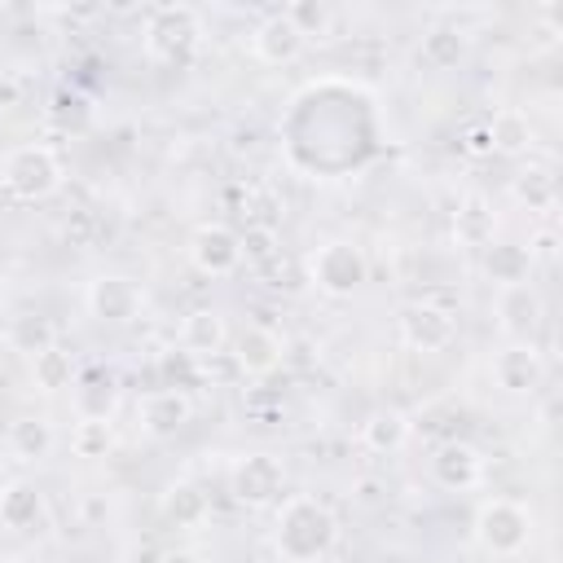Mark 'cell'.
I'll return each instance as SVG.
<instances>
[{"mask_svg": "<svg viewBox=\"0 0 563 563\" xmlns=\"http://www.w3.org/2000/svg\"><path fill=\"white\" fill-rule=\"evenodd\" d=\"M405 440H409V418L400 409H374L361 422V444L369 453H396L405 449Z\"/></svg>", "mask_w": 563, "mask_h": 563, "instance_id": "cell-22", "label": "cell"}, {"mask_svg": "<svg viewBox=\"0 0 563 563\" xmlns=\"http://www.w3.org/2000/svg\"><path fill=\"white\" fill-rule=\"evenodd\" d=\"M493 312H497V330L506 334V343H532V334L541 330L545 303L532 282H515V286H497Z\"/></svg>", "mask_w": 563, "mask_h": 563, "instance_id": "cell-10", "label": "cell"}, {"mask_svg": "<svg viewBox=\"0 0 563 563\" xmlns=\"http://www.w3.org/2000/svg\"><path fill=\"white\" fill-rule=\"evenodd\" d=\"M194 418V400L180 391V387H158L141 400V427L154 435V440H167L176 435L185 422Z\"/></svg>", "mask_w": 563, "mask_h": 563, "instance_id": "cell-15", "label": "cell"}, {"mask_svg": "<svg viewBox=\"0 0 563 563\" xmlns=\"http://www.w3.org/2000/svg\"><path fill=\"white\" fill-rule=\"evenodd\" d=\"M308 277H312V286H317L321 295L347 299V295H356V290L365 286L369 264H365V255H361L356 242L330 238V242H321V246L308 255Z\"/></svg>", "mask_w": 563, "mask_h": 563, "instance_id": "cell-5", "label": "cell"}, {"mask_svg": "<svg viewBox=\"0 0 563 563\" xmlns=\"http://www.w3.org/2000/svg\"><path fill=\"white\" fill-rule=\"evenodd\" d=\"M4 339H9L13 352L40 356V352H48V347L57 343V325H53L44 312H18V317L9 321V330H4Z\"/></svg>", "mask_w": 563, "mask_h": 563, "instance_id": "cell-25", "label": "cell"}, {"mask_svg": "<svg viewBox=\"0 0 563 563\" xmlns=\"http://www.w3.org/2000/svg\"><path fill=\"white\" fill-rule=\"evenodd\" d=\"M475 541L488 554H497V559L519 554L532 541V510L523 501H515V497L479 501V510H475Z\"/></svg>", "mask_w": 563, "mask_h": 563, "instance_id": "cell-4", "label": "cell"}, {"mask_svg": "<svg viewBox=\"0 0 563 563\" xmlns=\"http://www.w3.org/2000/svg\"><path fill=\"white\" fill-rule=\"evenodd\" d=\"M207 515H211V497H207L202 484L176 479V484L163 493V519H167V523H176V528H198Z\"/></svg>", "mask_w": 563, "mask_h": 563, "instance_id": "cell-20", "label": "cell"}, {"mask_svg": "<svg viewBox=\"0 0 563 563\" xmlns=\"http://www.w3.org/2000/svg\"><path fill=\"white\" fill-rule=\"evenodd\" d=\"M493 233H497V211H493V202H488L484 194H466V198L457 202V216H453V238H457V246L484 251V246L493 242Z\"/></svg>", "mask_w": 563, "mask_h": 563, "instance_id": "cell-18", "label": "cell"}, {"mask_svg": "<svg viewBox=\"0 0 563 563\" xmlns=\"http://www.w3.org/2000/svg\"><path fill=\"white\" fill-rule=\"evenodd\" d=\"M466 53H471V35H466L462 26H449V22L431 26V31L422 35V48H418V57H422L431 70H453V66L466 62Z\"/></svg>", "mask_w": 563, "mask_h": 563, "instance_id": "cell-19", "label": "cell"}, {"mask_svg": "<svg viewBox=\"0 0 563 563\" xmlns=\"http://www.w3.org/2000/svg\"><path fill=\"white\" fill-rule=\"evenodd\" d=\"M431 475H435V484L449 488V493H471V488L484 484V453H479L475 444H466V440H449V444L435 449Z\"/></svg>", "mask_w": 563, "mask_h": 563, "instance_id": "cell-12", "label": "cell"}, {"mask_svg": "<svg viewBox=\"0 0 563 563\" xmlns=\"http://www.w3.org/2000/svg\"><path fill=\"white\" fill-rule=\"evenodd\" d=\"M110 422H88V418H79L75 422V431H70V449H75V457H106L110 453Z\"/></svg>", "mask_w": 563, "mask_h": 563, "instance_id": "cell-31", "label": "cell"}, {"mask_svg": "<svg viewBox=\"0 0 563 563\" xmlns=\"http://www.w3.org/2000/svg\"><path fill=\"white\" fill-rule=\"evenodd\" d=\"M493 383L506 396H537L545 383V361L537 352V343H506L493 356Z\"/></svg>", "mask_w": 563, "mask_h": 563, "instance_id": "cell-11", "label": "cell"}, {"mask_svg": "<svg viewBox=\"0 0 563 563\" xmlns=\"http://www.w3.org/2000/svg\"><path fill=\"white\" fill-rule=\"evenodd\" d=\"M145 53L163 66H185L198 48V35H202V22L189 4H158L145 13Z\"/></svg>", "mask_w": 563, "mask_h": 563, "instance_id": "cell-3", "label": "cell"}, {"mask_svg": "<svg viewBox=\"0 0 563 563\" xmlns=\"http://www.w3.org/2000/svg\"><path fill=\"white\" fill-rule=\"evenodd\" d=\"M554 251H559L554 229H537V238L528 242V255H532V260H537V255H541V260H554Z\"/></svg>", "mask_w": 563, "mask_h": 563, "instance_id": "cell-34", "label": "cell"}, {"mask_svg": "<svg viewBox=\"0 0 563 563\" xmlns=\"http://www.w3.org/2000/svg\"><path fill=\"white\" fill-rule=\"evenodd\" d=\"M282 356H286V343H282V334L268 330V325H246V330L233 339V361H238V369H242L246 378H268V374L282 365Z\"/></svg>", "mask_w": 563, "mask_h": 563, "instance_id": "cell-13", "label": "cell"}, {"mask_svg": "<svg viewBox=\"0 0 563 563\" xmlns=\"http://www.w3.org/2000/svg\"><path fill=\"white\" fill-rule=\"evenodd\" d=\"M31 383H35V391H44V396H57V391L75 387V361H70V352L53 343L48 352L31 356Z\"/></svg>", "mask_w": 563, "mask_h": 563, "instance_id": "cell-26", "label": "cell"}, {"mask_svg": "<svg viewBox=\"0 0 563 563\" xmlns=\"http://www.w3.org/2000/svg\"><path fill=\"white\" fill-rule=\"evenodd\" d=\"M0 185L18 202H44L62 189V158L53 154V145H40V141L13 145L0 158Z\"/></svg>", "mask_w": 563, "mask_h": 563, "instance_id": "cell-2", "label": "cell"}, {"mask_svg": "<svg viewBox=\"0 0 563 563\" xmlns=\"http://www.w3.org/2000/svg\"><path fill=\"white\" fill-rule=\"evenodd\" d=\"M84 303L101 325H132L145 308V290L123 273H97L84 290Z\"/></svg>", "mask_w": 563, "mask_h": 563, "instance_id": "cell-7", "label": "cell"}, {"mask_svg": "<svg viewBox=\"0 0 563 563\" xmlns=\"http://www.w3.org/2000/svg\"><path fill=\"white\" fill-rule=\"evenodd\" d=\"M44 519H48V501H44L40 484L13 479L0 488V523L9 532H35V528H44Z\"/></svg>", "mask_w": 563, "mask_h": 563, "instance_id": "cell-14", "label": "cell"}, {"mask_svg": "<svg viewBox=\"0 0 563 563\" xmlns=\"http://www.w3.org/2000/svg\"><path fill=\"white\" fill-rule=\"evenodd\" d=\"M484 273H488L497 286L528 282L532 255H528V246H519V242H488V246H484Z\"/></svg>", "mask_w": 563, "mask_h": 563, "instance_id": "cell-24", "label": "cell"}, {"mask_svg": "<svg viewBox=\"0 0 563 563\" xmlns=\"http://www.w3.org/2000/svg\"><path fill=\"white\" fill-rule=\"evenodd\" d=\"M510 194L515 202H523L528 211H550L559 202V185H554V172L550 167H523L515 180H510Z\"/></svg>", "mask_w": 563, "mask_h": 563, "instance_id": "cell-27", "label": "cell"}, {"mask_svg": "<svg viewBox=\"0 0 563 563\" xmlns=\"http://www.w3.org/2000/svg\"><path fill=\"white\" fill-rule=\"evenodd\" d=\"M488 141H493V154H523L532 145V123L523 110L506 106V110H493L488 119Z\"/></svg>", "mask_w": 563, "mask_h": 563, "instance_id": "cell-23", "label": "cell"}, {"mask_svg": "<svg viewBox=\"0 0 563 563\" xmlns=\"http://www.w3.org/2000/svg\"><path fill=\"white\" fill-rule=\"evenodd\" d=\"M119 409V383L110 374H88L75 387V413L88 422H110Z\"/></svg>", "mask_w": 563, "mask_h": 563, "instance_id": "cell-21", "label": "cell"}, {"mask_svg": "<svg viewBox=\"0 0 563 563\" xmlns=\"http://www.w3.org/2000/svg\"><path fill=\"white\" fill-rule=\"evenodd\" d=\"M189 264L202 273V277H233L238 268H242V242H238V229H229V224H216V220H207V224H198L194 233H189Z\"/></svg>", "mask_w": 563, "mask_h": 563, "instance_id": "cell-9", "label": "cell"}, {"mask_svg": "<svg viewBox=\"0 0 563 563\" xmlns=\"http://www.w3.org/2000/svg\"><path fill=\"white\" fill-rule=\"evenodd\" d=\"M339 541V519L325 501L295 493L277 506V523H273V545L286 563H317L334 550Z\"/></svg>", "mask_w": 563, "mask_h": 563, "instance_id": "cell-1", "label": "cell"}, {"mask_svg": "<svg viewBox=\"0 0 563 563\" xmlns=\"http://www.w3.org/2000/svg\"><path fill=\"white\" fill-rule=\"evenodd\" d=\"M9 449H13L18 462H40V457H48V449H53V427H48V418H18V422L9 427Z\"/></svg>", "mask_w": 563, "mask_h": 563, "instance_id": "cell-28", "label": "cell"}, {"mask_svg": "<svg viewBox=\"0 0 563 563\" xmlns=\"http://www.w3.org/2000/svg\"><path fill=\"white\" fill-rule=\"evenodd\" d=\"M48 119H53L62 132H84V128H88V119H92V106H88V97H84V92L62 88V92L53 97V106H48Z\"/></svg>", "mask_w": 563, "mask_h": 563, "instance_id": "cell-30", "label": "cell"}, {"mask_svg": "<svg viewBox=\"0 0 563 563\" xmlns=\"http://www.w3.org/2000/svg\"><path fill=\"white\" fill-rule=\"evenodd\" d=\"M176 339H180V352L185 356L207 361V356H216L229 343V325H224V317L216 308H194V312H185Z\"/></svg>", "mask_w": 563, "mask_h": 563, "instance_id": "cell-17", "label": "cell"}, {"mask_svg": "<svg viewBox=\"0 0 563 563\" xmlns=\"http://www.w3.org/2000/svg\"><path fill=\"white\" fill-rule=\"evenodd\" d=\"M229 493L246 510H264V506L282 501V493H286V466H282V457H273V453H242L229 466Z\"/></svg>", "mask_w": 563, "mask_h": 563, "instance_id": "cell-6", "label": "cell"}, {"mask_svg": "<svg viewBox=\"0 0 563 563\" xmlns=\"http://www.w3.org/2000/svg\"><path fill=\"white\" fill-rule=\"evenodd\" d=\"M282 13H286V22L299 31L303 44H308V40H321V35L334 31V9H330L325 0H290Z\"/></svg>", "mask_w": 563, "mask_h": 563, "instance_id": "cell-29", "label": "cell"}, {"mask_svg": "<svg viewBox=\"0 0 563 563\" xmlns=\"http://www.w3.org/2000/svg\"><path fill=\"white\" fill-rule=\"evenodd\" d=\"M238 242H242V260L246 264H268L277 255V229L273 224H246L238 233Z\"/></svg>", "mask_w": 563, "mask_h": 563, "instance_id": "cell-32", "label": "cell"}, {"mask_svg": "<svg viewBox=\"0 0 563 563\" xmlns=\"http://www.w3.org/2000/svg\"><path fill=\"white\" fill-rule=\"evenodd\" d=\"M400 339L413 352H444L457 339V312L435 303V299H418L400 308Z\"/></svg>", "mask_w": 563, "mask_h": 563, "instance_id": "cell-8", "label": "cell"}, {"mask_svg": "<svg viewBox=\"0 0 563 563\" xmlns=\"http://www.w3.org/2000/svg\"><path fill=\"white\" fill-rule=\"evenodd\" d=\"M303 53V40L299 31L286 22V13H268L255 31H251V57L264 62V66H286Z\"/></svg>", "mask_w": 563, "mask_h": 563, "instance_id": "cell-16", "label": "cell"}, {"mask_svg": "<svg viewBox=\"0 0 563 563\" xmlns=\"http://www.w3.org/2000/svg\"><path fill=\"white\" fill-rule=\"evenodd\" d=\"M462 150L475 154V158H479V154H493V141H488V123H484V119L462 132Z\"/></svg>", "mask_w": 563, "mask_h": 563, "instance_id": "cell-33", "label": "cell"}]
</instances>
